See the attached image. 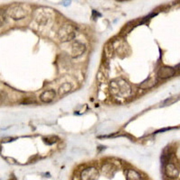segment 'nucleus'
<instances>
[{
    "label": "nucleus",
    "mask_w": 180,
    "mask_h": 180,
    "mask_svg": "<svg viewBox=\"0 0 180 180\" xmlns=\"http://www.w3.org/2000/svg\"><path fill=\"white\" fill-rule=\"evenodd\" d=\"M111 93L114 97L121 98H126L132 94V88L129 83L122 78L114 79L110 83Z\"/></svg>",
    "instance_id": "nucleus-1"
},
{
    "label": "nucleus",
    "mask_w": 180,
    "mask_h": 180,
    "mask_svg": "<svg viewBox=\"0 0 180 180\" xmlns=\"http://www.w3.org/2000/svg\"><path fill=\"white\" fill-rule=\"evenodd\" d=\"M58 36L61 42H68L73 40L76 36V29L72 24L65 23L58 32Z\"/></svg>",
    "instance_id": "nucleus-2"
},
{
    "label": "nucleus",
    "mask_w": 180,
    "mask_h": 180,
    "mask_svg": "<svg viewBox=\"0 0 180 180\" xmlns=\"http://www.w3.org/2000/svg\"><path fill=\"white\" fill-rule=\"evenodd\" d=\"M52 13L46 9H38L35 13V20L40 24H48L52 19Z\"/></svg>",
    "instance_id": "nucleus-3"
},
{
    "label": "nucleus",
    "mask_w": 180,
    "mask_h": 180,
    "mask_svg": "<svg viewBox=\"0 0 180 180\" xmlns=\"http://www.w3.org/2000/svg\"><path fill=\"white\" fill-rule=\"evenodd\" d=\"M8 14L14 20H21L26 16L27 11L22 5H15L9 9Z\"/></svg>",
    "instance_id": "nucleus-4"
},
{
    "label": "nucleus",
    "mask_w": 180,
    "mask_h": 180,
    "mask_svg": "<svg viewBox=\"0 0 180 180\" xmlns=\"http://www.w3.org/2000/svg\"><path fill=\"white\" fill-rule=\"evenodd\" d=\"M98 171L95 168H88L84 169L81 175H80V179L81 180H96L98 178Z\"/></svg>",
    "instance_id": "nucleus-5"
},
{
    "label": "nucleus",
    "mask_w": 180,
    "mask_h": 180,
    "mask_svg": "<svg viewBox=\"0 0 180 180\" xmlns=\"http://www.w3.org/2000/svg\"><path fill=\"white\" fill-rule=\"evenodd\" d=\"M176 73L175 68H173L172 67H168V66H162L158 68L157 72L158 78H162V79H166L170 77L174 76V74Z\"/></svg>",
    "instance_id": "nucleus-6"
},
{
    "label": "nucleus",
    "mask_w": 180,
    "mask_h": 180,
    "mask_svg": "<svg viewBox=\"0 0 180 180\" xmlns=\"http://www.w3.org/2000/svg\"><path fill=\"white\" fill-rule=\"evenodd\" d=\"M111 43H112V46L114 52H116L118 54L125 53L127 46H126V43L124 42V41L122 39H121V38L114 39Z\"/></svg>",
    "instance_id": "nucleus-7"
},
{
    "label": "nucleus",
    "mask_w": 180,
    "mask_h": 180,
    "mask_svg": "<svg viewBox=\"0 0 180 180\" xmlns=\"http://www.w3.org/2000/svg\"><path fill=\"white\" fill-rule=\"evenodd\" d=\"M86 51V46L80 42H76L71 47V56L73 58H78Z\"/></svg>",
    "instance_id": "nucleus-8"
},
{
    "label": "nucleus",
    "mask_w": 180,
    "mask_h": 180,
    "mask_svg": "<svg viewBox=\"0 0 180 180\" xmlns=\"http://www.w3.org/2000/svg\"><path fill=\"white\" fill-rule=\"evenodd\" d=\"M166 176L169 178H176L178 177L179 171L172 163H168L165 167Z\"/></svg>",
    "instance_id": "nucleus-9"
},
{
    "label": "nucleus",
    "mask_w": 180,
    "mask_h": 180,
    "mask_svg": "<svg viewBox=\"0 0 180 180\" xmlns=\"http://www.w3.org/2000/svg\"><path fill=\"white\" fill-rule=\"evenodd\" d=\"M55 97L56 93L54 90H46L40 96V99L43 103H51L52 101H53Z\"/></svg>",
    "instance_id": "nucleus-10"
},
{
    "label": "nucleus",
    "mask_w": 180,
    "mask_h": 180,
    "mask_svg": "<svg viewBox=\"0 0 180 180\" xmlns=\"http://www.w3.org/2000/svg\"><path fill=\"white\" fill-rule=\"evenodd\" d=\"M157 83V79L155 77H150L149 78H147L146 80H144L141 85L140 88L142 89H150L151 88H153Z\"/></svg>",
    "instance_id": "nucleus-11"
},
{
    "label": "nucleus",
    "mask_w": 180,
    "mask_h": 180,
    "mask_svg": "<svg viewBox=\"0 0 180 180\" xmlns=\"http://www.w3.org/2000/svg\"><path fill=\"white\" fill-rule=\"evenodd\" d=\"M107 75H108L107 68H104L103 67H101L98 73V80L99 82H104V81H105L106 78H107Z\"/></svg>",
    "instance_id": "nucleus-12"
},
{
    "label": "nucleus",
    "mask_w": 180,
    "mask_h": 180,
    "mask_svg": "<svg viewBox=\"0 0 180 180\" xmlns=\"http://www.w3.org/2000/svg\"><path fill=\"white\" fill-rule=\"evenodd\" d=\"M71 88H72V87H71L70 83L68 82L64 83V84H62V85L60 87L58 93H59L60 96H63V95H65V94L68 93V92L71 90Z\"/></svg>",
    "instance_id": "nucleus-13"
},
{
    "label": "nucleus",
    "mask_w": 180,
    "mask_h": 180,
    "mask_svg": "<svg viewBox=\"0 0 180 180\" xmlns=\"http://www.w3.org/2000/svg\"><path fill=\"white\" fill-rule=\"evenodd\" d=\"M127 180H142L141 175L133 169H129L127 171Z\"/></svg>",
    "instance_id": "nucleus-14"
},
{
    "label": "nucleus",
    "mask_w": 180,
    "mask_h": 180,
    "mask_svg": "<svg viewBox=\"0 0 180 180\" xmlns=\"http://www.w3.org/2000/svg\"><path fill=\"white\" fill-rule=\"evenodd\" d=\"M58 140H59V139H58L56 136H50V137H47V138L43 139L44 142L46 143V144H48V145H52L53 143L57 142Z\"/></svg>",
    "instance_id": "nucleus-15"
},
{
    "label": "nucleus",
    "mask_w": 180,
    "mask_h": 180,
    "mask_svg": "<svg viewBox=\"0 0 180 180\" xmlns=\"http://www.w3.org/2000/svg\"><path fill=\"white\" fill-rule=\"evenodd\" d=\"M112 52H113V48H112V43L106 44V46L105 47V52L106 57H111Z\"/></svg>",
    "instance_id": "nucleus-16"
},
{
    "label": "nucleus",
    "mask_w": 180,
    "mask_h": 180,
    "mask_svg": "<svg viewBox=\"0 0 180 180\" xmlns=\"http://www.w3.org/2000/svg\"><path fill=\"white\" fill-rule=\"evenodd\" d=\"M178 99V97H173V98H169L168 99H167L165 102H164V104L165 105H171L173 103H175L177 100Z\"/></svg>",
    "instance_id": "nucleus-17"
}]
</instances>
